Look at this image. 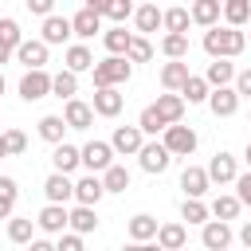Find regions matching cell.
Wrapping results in <instances>:
<instances>
[{
  "instance_id": "3957f363",
  "label": "cell",
  "mask_w": 251,
  "mask_h": 251,
  "mask_svg": "<svg viewBox=\"0 0 251 251\" xmlns=\"http://www.w3.org/2000/svg\"><path fill=\"white\" fill-rule=\"evenodd\" d=\"M47 94H51V75H47L43 67L24 71V78H20V98H24V102H39V98H47Z\"/></svg>"
},
{
  "instance_id": "836d02e7",
  "label": "cell",
  "mask_w": 251,
  "mask_h": 251,
  "mask_svg": "<svg viewBox=\"0 0 251 251\" xmlns=\"http://www.w3.org/2000/svg\"><path fill=\"white\" fill-rule=\"evenodd\" d=\"M224 20L231 27H243L251 20V0H224Z\"/></svg>"
},
{
  "instance_id": "b9f144b4",
  "label": "cell",
  "mask_w": 251,
  "mask_h": 251,
  "mask_svg": "<svg viewBox=\"0 0 251 251\" xmlns=\"http://www.w3.org/2000/svg\"><path fill=\"white\" fill-rule=\"evenodd\" d=\"M188 24H192L188 8H169L165 12V31H188Z\"/></svg>"
},
{
  "instance_id": "7402d4cb",
  "label": "cell",
  "mask_w": 251,
  "mask_h": 251,
  "mask_svg": "<svg viewBox=\"0 0 251 251\" xmlns=\"http://www.w3.org/2000/svg\"><path fill=\"white\" fill-rule=\"evenodd\" d=\"M188 82V63L184 59H169L165 67H161V86L165 90H180Z\"/></svg>"
},
{
  "instance_id": "f546056e",
  "label": "cell",
  "mask_w": 251,
  "mask_h": 251,
  "mask_svg": "<svg viewBox=\"0 0 251 251\" xmlns=\"http://www.w3.org/2000/svg\"><path fill=\"white\" fill-rule=\"evenodd\" d=\"M75 90H78V75L71 67L59 71V75H51V94L55 98H75Z\"/></svg>"
},
{
  "instance_id": "5bb4252c",
  "label": "cell",
  "mask_w": 251,
  "mask_h": 251,
  "mask_svg": "<svg viewBox=\"0 0 251 251\" xmlns=\"http://www.w3.org/2000/svg\"><path fill=\"white\" fill-rule=\"evenodd\" d=\"M208 176H212V184H231V180L239 176V169H235V157L220 149V153L208 161Z\"/></svg>"
},
{
  "instance_id": "277c9868",
  "label": "cell",
  "mask_w": 251,
  "mask_h": 251,
  "mask_svg": "<svg viewBox=\"0 0 251 251\" xmlns=\"http://www.w3.org/2000/svg\"><path fill=\"white\" fill-rule=\"evenodd\" d=\"M165 145H169V153H173V157H188V153L196 149V129H192V126L173 122V126H165Z\"/></svg>"
},
{
  "instance_id": "484cf974",
  "label": "cell",
  "mask_w": 251,
  "mask_h": 251,
  "mask_svg": "<svg viewBox=\"0 0 251 251\" xmlns=\"http://www.w3.org/2000/svg\"><path fill=\"white\" fill-rule=\"evenodd\" d=\"M157 243H161L165 251H176V247H184V243H188V231H184V224H161V227H157Z\"/></svg>"
},
{
  "instance_id": "7dc6e473",
  "label": "cell",
  "mask_w": 251,
  "mask_h": 251,
  "mask_svg": "<svg viewBox=\"0 0 251 251\" xmlns=\"http://www.w3.org/2000/svg\"><path fill=\"white\" fill-rule=\"evenodd\" d=\"M59 251H82V231H59Z\"/></svg>"
},
{
  "instance_id": "ab89813d",
  "label": "cell",
  "mask_w": 251,
  "mask_h": 251,
  "mask_svg": "<svg viewBox=\"0 0 251 251\" xmlns=\"http://www.w3.org/2000/svg\"><path fill=\"white\" fill-rule=\"evenodd\" d=\"M239 208H243L239 196H216V200H212V216H220V220H235Z\"/></svg>"
},
{
  "instance_id": "db71d44e",
  "label": "cell",
  "mask_w": 251,
  "mask_h": 251,
  "mask_svg": "<svg viewBox=\"0 0 251 251\" xmlns=\"http://www.w3.org/2000/svg\"><path fill=\"white\" fill-rule=\"evenodd\" d=\"M82 4H86V8H98V12H102V4H106V0H82Z\"/></svg>"
},
{
  "instance_id": "d6a6232c",
  "label": "cell",
  "mask_w": 251,
  "mask_h": 251,
  "mask_svg": "<svg viewBox=\"0 0 251 251\" xmlns=\"http://www.w3.org/2000/svg\"><path fill=\"white\" fill-rule=\"evenodd\" d=\"M71 227L82 231V235L94 231V227H98V212H94V204H78V208L71 212Z\"/></svg>"
},
{
  "instance_id": "8fae6325",
  "label": "cell",
  "mask_w": 251,
  "mask_h": 251,
  "mask_svg": "<svg viewBox=\"0 0 251 251\" xmlns=\"http://www.w3.org/2000/svg\"><path fill=\"white\" fill-rule=\"evenodd\" d=\"M200 243L208 247V251H224L227 243H231V227H227V220H208L204 224V231H200Z\"/></svg>"
},
{
  "instance_id": "2e32d148",
  "label": "cell",
  "mask_w": 251,
  "mask_h": 251,
  "mask_svg": "<svg viewBox=\"0 0 251 251\" xmlns=\"http://www.w3.org/2000/svg\"><path fill=\"white\" fill-rule=\"evenodd\" d=\"M180 188H184V196H204V192L212 188V176H208V169H200V165H188V169L180 173Z\"/></svg>"
},
{
  "instance_id": "30bf717a",
  "label": "cell",
  "mask_w": 251,
  "mask_h": 251,
  "mask_svg": "<svg viewBox=\"0 0 251 251\" xmlns=\"http://www.w3.org/2000/svg\"><path fill=\"white\" fill-rule=\"evenodd\" d=\"M126 106V98L118 94V86H94V114L102 118H118Z\"/></svg>"
},
{
  "instance_id": "83f0119b",
  "label": "cell",
  "mask_w": 251,
  "mask_h": 251,
  "mask_svg": "<svg viewBox=\"0 0 251 251\" xmlns=\"http://www.w3.org/2000/svg\"><path fill=\"white\" fill-rule=\"evenodd\" d=\"M129 39H133V31H126L122 24L110 27V31H102V43H106L110 55H126V51H129Z\"/></svg>"
},
{
  "instance_id": "e575fe53",
  "label": "cell",
  "mask_w": 251,
  "mask_h": 251,
  "mask_svg": "<svg viewBox=\"0 0 251 251\" xmlns=\"http://www.w3.org/2000/svg\"><path fill=\"white\" fill-rule=\"evenodd\" d=\"M204 78H208L212 86H227V82L235 78V67H231L227 59H212V63H208V75H204Z\"/></svg>"
},
{
  "instance_id": "9c48e42d",
  "label": "cell",
  "mask_w": 251,
  "mask_h": 251,
  "mask_svg": "<svg viewBox=\"0 0 251 251\" xmlns=\"http://www.w3.org/2000/svg\"><path fill=\"white\" fill-rule=\"evenodd\" d=\"M35 224L43 227V231H51V235H59V231H67L71 227V212L63 208V204H55V200H47V208L35 216Z\"/></svg>"
},
{
  "instance_id": "9f6ffc18",
  "label": "cell",
  "mask_w": 251,
  "mask_h": 251,
  "mask_svg": "<svg viewBox=\"0 0 251 251\" xmlns=\"http://www.w3.org/2000/svg\"><path fill=\"white\" fill-rule=\"evenodd\" d=\"M243 161H247V169H251V145H247V149H243Z\"/></svg>"
},
{
  "instance_id": "5b68a950",
  "label": "cell",
  "mask_w": 251,
  "mask_h": 251,
  "mask_svg": "<svg viewBox=\"0 0 251 251\" xmlns=\"http://www.w3.org/2000/svg\"><path fill=\"white\" fill-rule=\"evenodd\" d=\"M82 165H86L90 173H106V169L114 165V145H110V141H86V145H82Z\"/></svg>"
},
{
  "instance_id": "7bdbcfd3",
  "label": "cell",
  "mask_w": 251,
  "mask_h": 251,
  "mask_svg": "<svg viewBox=\"0 0 251 251\" xmlns=\"http://www.w3.org/2000/svg\"><path fill=\"white\" fill-rule=\"evenodd\" d=\"M0 43H8L12 51L24 43V31H20V24H16L12 16H4V20H0Z\"/></svg>"
},
{
  "instance_id": "d6986e66",
  "label": "cell",
  "mask_w": 251,
  "mask_h": 251,
  "mask_svg": "<svg viewBox=\"0 0 251 251\" xmlns=\"http://www.w3.org/2000/svg\"><path fill=\"white\" fill-rule=\"evenodd\" d=\"M71 35H75V27H71L67 16H55V12L43 16V39H47V43H67Z\"/></svg>"
},
{
  "instance_id": "ba28073f",
  "label": "cell",
  "mask_w": 251,
  "mask_h": 251,
  "mask_svg": "<svg viewBox=\"0 0 251 251\" xmlns=\"http://www.w3.org/2000/svg\"><path fill=\"white\" fill-rule=\"evenodd\" d=\"M110 145H114V153H137L141 145H145V129L141 126H118L114 129V137H110Z\"/></svg>"
},
{
  "instance_id": "6da1fadb",
  "label": "cell",
  "mask_w": 251,
  "mask_h": 251,
  "mask_svg": "<svg viewBox=\"0 0 251 251\" xmlns=\"http://www.w3.org/2000/svg\"><path fill=\"white\" fill-rule=\"evenodd\" d=\"M247 47V39H243V31L239 27H231V24H212L208 31H204V51L212 55V59H231V55H239Z\"/></svg>"
},
{
  "instance_id": "9a60e30c",
  "label": "cell",
  "mask_w": 251,
  "mask_h": 251,
  "mask_svg": "<svg viewBox=\"0 0 251 251\" xmlns=\"http://www.w3.org/2000/svg\"><path fill=\"white\" fill-rule=\"evenodd\" d=\"M157 114L165 118V126H173V122H180L184 118V94L180 90H169V94H157Z\"/></svg>"
},
{
  "instance_id": "8d00e7d4",
  "label": "cell",
  "mask_w": 251,
  "mask_h": 251,
  "mask_svg": "<svg viewBox=\"0 0 251 251\" xmlns=\"http://www.w3.org/2000/svg\"><path fill=\"white\" fill-rule=\"evenodd\" d=\"M31 227H35V220H27V216H8V239H12V243H31Z\"/></svg>"
},
{
  "instance_id": "f35d334b",
  "label": "cell",
  "mask_w": 251,
  "mask_h": 251,
  "mask_svg": "<svg viewBox=\"0 0 251 251\" xmlns=\"http://www.w3.org/2000/svg\"><path fill=\"white\" fill-rule=\"evenodd\" d=\"M16 196H20L16 180H12V176H0V220H8V216H12V208H16Z\"/></svg>"
},
{
  "instance_id": "4316f807",
  "label": "cell",
  "mask_w": 251,
  "mask_h": 251,
  "mask_svg": "<svg viewBox=\"0 0 251 251\" xmlns=\"http://www.w3.org/2000/svg\"><path fill=\"white\" fill-rule=\"evenodd\" d=\"M63 129H71L63 114H47V118H39V137H43V141L59 145V141H63Z\"/></svg>"
},
{
  "instance_id": "f907efd6",
  "label": "cell",
  "mask_w": 251,
  "mask_h": 251,
  "mask_svg": "<svg viewBox=\"0 0 251 251\" xmlns=\"http://www.w3.org/2000/svg\"><path fill=\"white\" fill-rule=\"evenodd\" d=\"M235 90H239V98H251V67L235 75Z\"/></svg>"
},
{
  "instance_id": "cb8c5ba5",
  "label": "cell",
  "mask_w": 251,
  "mask_h": 251,
  "mask_svg": "<svg viewBox=\"0 0 251 251\" xmlns=\"http://www.w3.org/2000/svg\"><path fill=\"white\" fill-rule=\"evenodd\" d=\"M157 227H161V224H157L153 216L137 212V216L129 220V239H133V243H149V239H157Z\"/></svg>"
},
{
  "instance_id": "7a4b0ae2",
  "label": "cell",
  "mask_w": 251,
  "mask_h": 251,
  "mask_svg": "<svg viewBox=\"0 0 251 251\" xmlns=\"http://www.w3.org/2000/svg\"><path fill=\"white\" fill-rule=\"evenodd\" d=\"M90 75H94V86H122V82H129V75H133V59H129V55H110V59L94 63Z\"/></svg>"
},
{
  "instance_id": "7c38bea8",
  "label": "cell",
  "mask_w": 251,
  "mask_h": 251,
  "mask_svg": "<svg viewBox=\"0 0 251 251\" xmlns=\"http://www.w3.org/2000/svg\"><path fill=\"white\" fill-rule=\"evenodd\" d=\"M47 47H51L47 39H24V43L16 47V59H20L27 71H31V67H47Z\"/></svg>"
},
{
  "instance_id": "f6af8a7d",
  "label": "cell",
  "mask_w": 251,
  "mask_h": 251,
  "mask_svg": "<svg viewBox=\"0 0 251 251\" xmlns=\"http://www.w3.org/2000/svg\"><path fill=\"white\" fill-rule=\"evenodd\" d=\"M137 126H141L145 133H165V118L157 114V106H145L141 118H137Z\"/></svg>"
},
{
  "instance_id": "f1b7e54d",
  "label": "cell",
  "mask_w": 251,
  "mask_h": 251,
  "mask_svg": "<svg viewBox=\"0 0 251 251\" xmlns=\"http://www.w3.org/2000/svg\"><path fill=\"white\" fill-rule=\"evenodd\" d=\"M63 59H67V67H71L75 75H82V71H90V67H94V55H90V47H86V43L67 47V55H63Z\"/></svg>"
},
{
  "instance_id": "681fc988",
  "label": "cell",
  "mask_w": 251,
  "mask_h": 251,
  "mask_svg": "<svg viewBox=\"0 0 251 251\" xmlns=\"http://www.w3.org/2000/svg\"><path fill=\"white\" fill-rule=\"evenodd\" d=\"M24 4L31 16H51V8H55V0H24Z\"/></svg>"
},
{
  "instance_id": "c3c4849f",
  "label": "cell",
  "mask_w": 251,
  "mask_h": 251,
  "mask_svg": "<svg viewBox=\"0 0 251 251\" xmlns=\"http://www.w3.org/2000/svg\"><path fill=\"white\" fill-rule=\"evenodd\" d=\"M235 188H239V192H235V196H239V200H243V204H247V208H251V169H247V173H239V176H235Z\"/></svg>"
},
{
  "instance_id": "1f68e13d",
  "label": "cell",
  "mask_w": 251,
  "mask_h": 251,
  "mask_svg": "<svg viewBox=\"0 0 251 251\" xmlns=\"http://www.w3.org/2000/svg\"><path fill=\"white\" fill-rule=\"evenodd\" d=\"M180 94H184V102L192 106V102H208V94H212V82L208 78H196V75H188V82L180 86Z\"/></svg>"
},
{
  "instance_id": "52a82bcc",
  "label": "cell",
  "mask_w": 251,
  "mask_h": 251,
  "mask_svg": "<svg viewBox=\"0 0 251 251\" xmlns=\"http://www.w3.org/2000/svg\"><path fill=\"white\" fill-rule=\"evenodd\" d=\"M208 106H212L216 118H231V114L239 110V90H235V86H212Z\"/></svg>"
},
{
  "instance_id": "44dd1931",
  "label": "cell",
  "mask_w": 251,
  "mask_h": 251,
  "mask_svg": "<svg viewBox=\"0 0 251 251\" xmlns=\"http://www.w3.org/2000/svg\"><path fill=\"white\" fill-rule=\"evenodd\" d=\"M192 24H200V27H212V24H220V12H224V0H192Z\"/></svg>"
},
{
  "instance_id": "74e56055",
  "label": "cell",
  "mask_w": 251,
  "mask_h": 251,
  "mask_svg": "<svg viewBox=\"0 0 251 251\" xmlns=\"http://www.w3.org/2000/svg\"><path fill=\"white\" fill-rule=\"evenodd\" d=\"M161 51H165L169 59H184V55H188V35H184V31H169V35L161 39Z\"/></svg>"
},
{
  "instance_id": "ee69618b",
  "label": "cell",
  "mask_w": 251,
  "mask_h": 251,
  "mask_svg": "<svg viewBox=\"0 0 251 251\" xmlns=\"http://www.w3.org/2000/svg\"><path fill=\"white\" fill-rule=\"evenodd\" d=\"M126 55H129L133 63H149V59H153V43H149L145 35H133V39H129V51H126Z\"/></svg>"
},
{
  "instance_id": "f5cc1de1",
  "label": "cell",
  "mask_w": 251,
  "mask_h": 251,
  "mask_svg": "<svg viewBox=\"0 0 251 251\" xmlns=\"http://www.w3.org/2000/svg\"><path fill=\"white\" fill-rule=\"evenodd\" d=\"M12 55H16V51H12V47H8V43H0V63H8V59H12Z\"/></svg>"
},
{
  "instance_id": "816d5d0a",
  "label": "cell",
  "mask_w": 251,
  "mask_h": 251,
  "mask_svg": "<svg viewBox=\"0 0 251 251\" xmlns=\"http://www.w3.org/2000/svg\"><path fill=\"white\" fill-rule=\"evenodd\" d=\"M239 243H243V247H251V220L239 227Z\"/></svg>"
},
{
  "instance_id": "8992f818",
  "label": "cell",
  "mask_w": 251,
  "mask_h": 251,
  "mask_svg": "<svg viewBox=\"0 0 251 251\" xmlns=\"http://www.w3.org/2000/svg\"><path fill=\"white\" fill-rule=\"evenodd\" d=\"M137 157H141V169H145V173H165L169 161H173V153H169L165 141H145V145L137 149Z\"/></svg>"
},
{
  "instance_id": "60d3db41",
  "label": "cell",
  "mask_w": 251,
  "mask_h": 251,
  "mask_svg": "<svg viewBox=\"0 0 251 251\" xmlns=\"http://www.w3.org/2000/svg\"><path fill=\"white\" fill-rule=\"evenodd\" d=\"M102 16L114 20V24H122V20L133 16V0H106V4H102Z\"/></svg>"
},
{
  "instance_id": "4fadbf2b",
  "label": "cell",
  "mask_w": 251,
  "mask_h": 251,
  "mask_svg": "<svg viewBox=\"0 0 251 251\" xmlns=\"http://www.w3.org/2000/svg\"><path fill=\"white\" fill-rule=\"evenodd\" d=\"M63 118H67L71 129H90V126H94V106H86L82 98H67Z\"/></svg>"
},
{
  "instance_id": "bcb514c9",
  "label": "cell",
  "mask_w": 251,
  "mask_h": 251,
  "mask_svg": "<svg viewBox=\"0 0 251 251\" xmlns=\"http://www.w3.org/2000/svg\"><path fill=\"white\" fill-rule=\"evenodd\" d=\"M4 141H8V157L27 149V133H24V129H8V133H4Z\"/></svg>"
},
{
  "instance_id": "6f0895ef",
  "label": "cell",
  "mask_w": 251,
  "mask_h": 251,
  "mask_svg": "<svg viewBox=\"0 0 251 251\" xmlns=\"http://www.w3.org/2000/svg\"><path fill=\"white\" fill-rule=\"evenodd\" d=\"M0 94H4V71H0Z\"/></svg>"
},
{
  "instance_id": "11a10c76",
  "label": "cell",
  "mask_w": 251,
  "mask_h": 251,
  "mask_svg": "<svg viewBox=\"0 0 251 251\" xmlns=\"http://www.w3.org/2000/svg\"><path fill=\"white\" fill-rule=\"evenodd\" d=\"M0 157H8V141H4V133H0Z\"/></svg>"
},
{
  "instance_id": "ac0fdd59",
  "label": "cell",
  "mask_w": 251,
  "mask_h": 251,
  "mask_svg": "<svg viewBox=\"0 0 251 251\" xmlns=\"http://www.w3.org/2000/svg\"><path fill=\"white\" fill-rule=\"evenodd\" d=\"M71 27H75L78 39H94V35L102 31V12H98V8H82V12L71 20Z\"/></svg>"
},
{
  "instance_id": "d590c367",
  "label": "cell",
  "mask_w": 251,
  "mask_h": 251,
  "mask_svg": "<svg viewBox=\"0 0 251 251\" xmlns=\"http://www.w3.org/2000/svg\"><path fill=\"white\" fill-rule=\"evenodd\" d=\"M102 184H106V192H126L129 188V169L126 165H110L102 173Z\"/></svg>"
},
{
  "instance_id": "d4e9b609",
  "label": "cell",
  "mask_w": 251,
  "mask_h": 251,
  "mask_svg": "<svg viewBox=\"0 0 251 251\" xmlns=\"http://www.w3.org/2000/svg\"><path fill=\"white\" fill-rule=\"evenodd\" d=\"M133 24H137V31H157V27H165V12L157 4H141L133 12Z\"/></svg>"
},
{
  "instance_id": "4dcf8cb0",
  "label": "cell",
  "mask_w": 251,
  "mask_h": 251,
  "mask_svg": "<svg viewBox=\"0 0 251 251\" xmlns=\"http://www.w3.org/2000/svg\"><path fill=\"white\" fill-rule=\"evenodd\" d=\"M208 216H212V208L208 204H200V196H184V204H180V220H188V224H208Z\"/></svg>"
},
{
  "instance_id": "603a6c76",
  "label": "cell",
  "mask_w": 251,
  "mask_h": 251,
  "mask_svg": "<svg viewBox=\"0 0 251 251\" xmlns=\"http://www.w3.org/2000/svg\"><path fill=\"white\" fill-rule=\"evenodd\" d=\"M51 165H55L59 173H75V169L82 165V149H75V145L59 141V145H55V153H51Z\"/></svg>"
},
{
  "instance_id": "ffe728a7",
  "label": "cell",
  "mask_w": 251,
  "mask_h": 251,
  "mask_svg": "<svg viewBox=\"0 0 251 251\" xmlns=\"http://www.w3.org/2000/svg\"><path fill=\"white\" fill-rule=\"evenodd\" d=\"M106 196V184H102V176H82V180H75V200L78 204H98Z\"/></svg>"
},
{
  "instance_id": "e0dca14e",
  "label": "cell",
  "mask_w": 251,
  "mask_h": 251,
  "mask_svg": "<svg viewBox=\"0 0 251 251\" xmlns=\"http://www.w3.org/2000/svg\"><path fill=\"white\" fill-rule=\"evenodd\" d=\"M43 192H47V200H55V204L75 200V184H71V176H67V173H59V169L43 180Z\"/></svg>"
}]
</instances>
